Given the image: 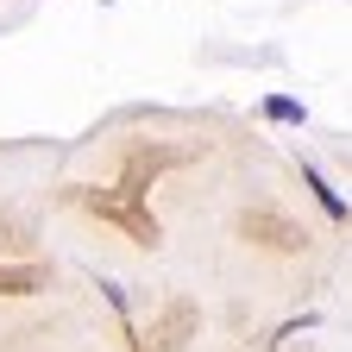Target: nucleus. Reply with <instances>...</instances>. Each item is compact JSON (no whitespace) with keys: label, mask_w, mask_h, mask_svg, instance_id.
<instances>
[{"label":"nucleus","mask_w":352,"mask_h":352,"mask_svg":"<svg viewBox=\"0 0 352 352\" xmlns=\"http://www.w3.org/2000/svg\"><path fill=\"white\" fill-rule=\"evenodd\" d=\"M264 113L283 120V126H302V120H308V113H302V101H289V95H271V101H264Z\"/></svg>","instance_id":"obj_1"},{"label":"nucleus","mask_w":352,"mask_h":352,"mask_svg":"<svg viewBox=\"0 0 352 352\" xmlns=\"http://www.w3.org/2000/svg\"><path fill=\"white\" fill-rule=\"evenodd\" d=\"M308 189H315V195H321V208H327V214H346V201H340V195H333V189L321 183V176H315V170H308Z\"/></svg>","instance_id":"obj_2"}]
</instances>
